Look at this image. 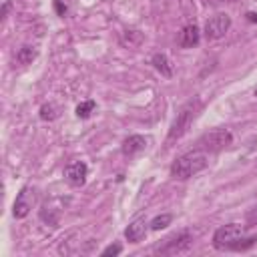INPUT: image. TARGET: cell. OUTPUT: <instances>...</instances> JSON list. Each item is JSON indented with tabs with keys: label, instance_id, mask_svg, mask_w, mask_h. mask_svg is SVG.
I'll list each match as a JSON object with an SVG mask.
<instances>
[{
	"label": "cell",
	"instance_id": "e0dca14e",
	"mask_svg": "<svg viewBox=\"0 0 257 257\" xmlns=\"http://www.w3.org/2000/svg\"><path fill=\"white\" fill-rule=\"evenodd\" d=\"M40 118H42V120H52V118H56V106H54V104H44V106L40 108Z\"/></svg>",
	"mask_w": 257,
	"mask_h": 257
},
{
	"label": "cell",
	"instance_id": "7a4b0ae2",
	"mask_svg": "<svg viewBox=\"0 0 257 257\" xmlns=\"http://www.w3.org/2000/svg\"><path fill=\"white\" fill-rule=\"evenodd\" d=\"M199 108H201V100L199 98H191L189 102H185L181 106V110L177 112V116H175V120H173V124L169 128V141L181 139L191 128V124H193Z\"/></svg>",
	"mask_w": 257,
	"mask_h": 257
},
{
	"label": "cell",
	"instance_id": "3957f363",
	"mask_svg": "<svg viewBox=\"0 0 257 257\" xmlns=\"http://www.w3.org/2000/svg\"><path fill=\"white\" fill-rule=\"evenodd\" d=\"M233 143V135L227 128H213L205 135L199 137L197 141V151L203 153H219L223 149H227Z\"/></svg>",
	"mask_w": 257,
	"mask_h": 257
},
{
	"label": "cell",
	"instance_id": "5bb4252c",
	"mask_svg": "<svg viewBox=\"0 0 257 257\" xmlns=\"http://www.w3.org/2000/svg\"><path fill=\"white\" fill-rule=\"evenodd\" d=\"M255 243H257V235H251V237H243V235H241V237L231 245L229 251H247V249H251Z\"/></svg>",
	"mask_w": 257,
	"mask_h": 257
},
{
	"label": "cell",
	"instance_id": "ac0fdd59",
	"mask_svg": "<svg viewBox=\"0 0 257 257\" xmlns=\"http://www.w3.org/2000/svg\"><path fill=\"white\" fill-rule=\"evenodd\" d=\"M245 227H247V229L257 227V205L247 211V215H245Z\"/></svg>",
	"mask_w": 257,
	"mask_h": 257
},
{
	"label": "cell",
	"instance_id": "9c48e42d",
	"mask_svg": "<svg viewBox=\"0 0 257 257\" xmlns=\"http://www.w3.org/2000/svg\"><path fill=\"white\" fill-rule=\"evenodd\" d=\"M147 139L143 137V135H131L128 139H124V143H122V155H126V157H135V155H139V153H143L145 149H147Z\"/></svg>",
	"mask_w": 257,
	"mask_h": 257
},
{
	"label": "cell",
	"instance_id": "277c9868",
	"mask_svg": "<svg viewBox=\"0 0 257 257\" xmlns=\"http://www.w3.org/2000/svg\"><path fill=\"white\" fill-rule=\"evenodd\" d=\"M191 245H193V233L191 231H179V233H173L171 237H167L155 249V253H161V255H177V253L189 251Z\"/></svg>",
	"mask_w": 257,
	"mask_h": 257
},
{
	"label": "cell",
	"instance_id": "7c38bea8",
	"mask_svg": "<svg viewBox=\"0 0 257 257\" xmlns=\"http://www.w3.org/2000/svg\"><path fill=\"white\" fill-rule=\"evenodd\" d=\"M151 62H153L155 70L161 72V76H167V78L173 76V64H171V60H169L165 54H155Z\"/></svg>",
	"mask_w": 257,
	"mask_h": 257
},
{
	"label": "cell",
	"instance_id": "6da1fadb",
	"mask_svg": "<svg viewBox=\"0 0 257 257\" xmlns=\"http://www.w3.org/2000/svg\"><path fill=\"white\" fill-rule=\"evenodd\" d=\"M207 155L203 153V151H191V153H187V155H183V157H179L173 165H171V175L175 177V179H181V181H185V179H191L193 175H197V173H201L205 167H207Z\"/></svg>",
	"mask_w": 257,
	"mask_h": 257
},
{
	"label": "cell",
	"instance_id": "9a60e30c",
	"mask_svg": "<svg viewBox=\"0 0 257 257\" xmlns=\"http://www.w3.org/2000/svg\"><path fill=\"white\" fill-rule=\"evenodd\" d=\"M171 221H173V215H169V213L157 215V217L151 221V229H153V231H161V229H165L167 225H171Z\"/></svg>",
	"mask_w": 257,
	"mask_h": 257
},
{
	"label": "cell",
	"instance_id": "ba28073f",
	"mask_svg": "<svg viewBox=\"0 0 257 257\" xmlns=\"http://www.w3.org/2000/svg\"><path fill=\"white\" fill-rule=\"evenodd\" d=\"M86 177H88V167L82 161H72L64 169V179L72 187H82L86 183Z\"/></svg>",
	"mask_w": 257,
	"mask_h": 257
},
{
	"label": "cell",
	"instance_id": "7402d4cb",
	"mask_svg": "<svg viewBox=\"0 0 257 257\" xmlns=\"http://www.w3.org/2000/svg\"><path fill=\"white\" fill-rule=\"evenodd\" d=\"M205 4H223V2H233V0H203Z\"/></svg>",
	"mask_w": 257,
	"mask_h": 257
},
{
	"label": "cell",
	"instance_id": "52a82bcc",
	"mask_svg": "<svg viewBox=\"0 0 257 257\" xmlns=\"http://www.w3.org/2000/svg\"><path fill=\"white\" fill-rule=\"evenodd\" d=\"M34 199H36L34 189L22 187L20 193L16 195V201H14V207H12L14 217H16V219H24V217L30 213V209H32V205H34Z\"/></svg>",
	"mask_w": 257,
	"mask_h": 257
},
{
	"label": "cell",
	"instance_id": "8fae6325",
	"mask_svg": "<svg viewBox=\"0 0 257 257\" xmlns=\"http://www.w3.org/2000/svg\"><path fill=\"white\" fill-rule=\"evenodd\" d=\"M147 229H149V223H147L145 219H137V221H133V223L126 227L124 237H126L131 243H139V241H143V239H145Z\"/></svg>",
	"mask_w": 257,
	"mask_h": 257
},
{
	"label": "cell",
	"instance_id": "30bf717a",
	"mask_svg": "<svg viewBox=\"0 0 257 257\" xmlns=\"http://www.w3.org/2000/svg\"><path fill=\"white\" fill-rule=\"evenodd\" d=\"M199 38H201V32L195 24H187L181 32H179V46L181 48H193L199 44Z\"/></svg>",
	"mask_w": 257,
	"mask_h": 257
},
{
	"label": "cell",
	"instance_id": "8992f818",
	"mask_svg": "<svg viewBox=\"0 0 257 257\" xmlns=\"http://www.w3.org/2000/svg\"><path fill=\"white\" fill-rule=\"evenodd\" d=\"M231 28V16L229 14H213L207 22H205V38L207 40H219L223 38Z\"/></svg>",
	"mask_w": 257,
	"mask_h": 257
},
{
	"label": "cell",
	"instance_id": "ffe728a7",
	"mask_svg": "<svg viewBox=\"0 0 257 257\" xmlns=\"http://www.w3.org/2000/svg\"><path fill=\"white\" fill-rule=\"evenodd\" d=\"M120 251H122V247H120L118 243H114V245H108V247H106V249H104L100 255H102V257H110V255L114 257V255H118Z\"/></svg>",
	"mask_w": 257,
	"mask_h": 257
},
{
	"label": "cell",
	"instance_id": "603a6c76",
	"mask_svg": "<svg viewBox=\"0 0 257 257\" xmlns=\"http://www.w3.org/2000/svg\"><path fill=\"white\" fill-rule=\"evenodd\" d=\"M255 96H257V88H255Z\"/></svg>",
	"mask_w": 257,
	"mask_h": 257
},
{
	"label": "cell",
	"instance_id": "4fadbf2b",
	"mask_svg": "<svg viewBox=\"0 0 257 257\" xmlns=\"http://www.w3.org/2000/svg\"><path fill=\"white\" fill-rule=\"evenodd\" d=\"M36 54H38V52H36L34 46H28V44H26V46H20L18 52H16V62H18L20 66H26V64H30V62L36 58Z\"/></svg>",
	"mask_w": 257,
	"mask_h": 257
},
{
	"label": "cell",
	"instance_id": "44dd1931",
	"mask_svg": "<svg viewBox=\"0 0 257 257\" xmlns=\"http://www.w3.org/2000/svg\"><path fill=\"white\" fill-rule=\"evenodd\" d=\"M245 16H247L249 22H257V12H247Z\"/></svg>",
	"mask_w": 257,
	"mask_h": 257
},
{
	"label": "cell",
	"instance_id": "5b68a950",
	"mask_svg": "<svg viewBox=\"0 0 257 257\" xmlns=\"http://www.w3.org/2000/svg\"><path fill=\"white\" fill-rule=\"evenodd\" d=\"M243 235V227L239 223H227L223 227H219L213 235V247L219 251H229L231 245Z\"/></svg>",
	"mask_w": 257,
	"mask_h": 257
},
{
	"label": "cell",
	"instance_id": "d6986e66",
	"mask_svg": "<svg viewBox=\"0 0 257 257\" xmlns=\"http://www.w3.org/2000/svg\"><path fill=\"white\" fill-rule=\"evenodd\" d=\"M54 10L58 16H66L68 12V0H54Z\"/></svg>",
	"mask_w": 257,
	"mask_h": 257
},
{
	"label": "cell",
	"instance_id": "2e32d148",
	"mask_svg": "<svg viewBox=\"0 0 257 257\" xmlns=\"http://www.w3.org/2000/svg\"><path fill=\"white\" fill-rule=\"evenodd\" d=\"M94 100H84V102H80L78 106H76V116L78 118H88L90 116V112L94 110Z\"/></svg>",
	"mask_w": 257,
	"mask_h": 257
}]
</instances>
